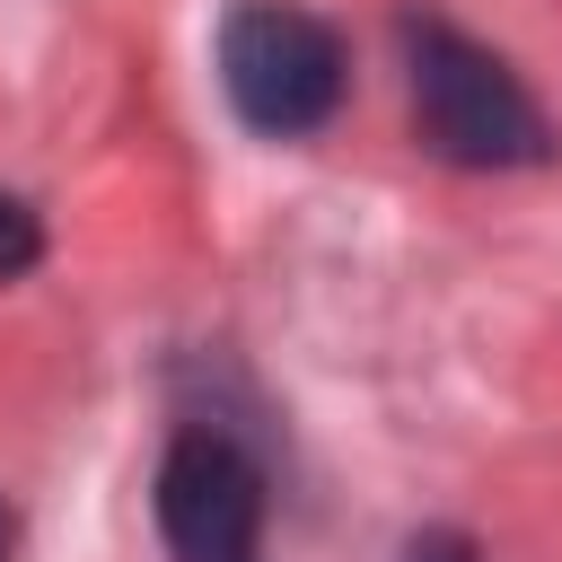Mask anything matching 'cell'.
<instances>
[{
    "instance_id": "6da1fadb",
    "label": "cell",
    "mask_w": 562,
    "mask_h": 562,
    "mask_svg": "<svg viewBox=\"0 0 562 562\" xmlns=\"http://www.w3.org/2000/svg\"><path fill=\"white\" fill-rule=\"evenodd\" d=\"M395 44H404V88H413V132H422L430 158L474 167V176H492V167H544L553 158L544 105L518 88V70L492 44H474L448 18H404Z\"/></svg>"
},
{
    "instance_id": "277c9868",
    "label": "cell",
    "mask_w": 562,
    "mask_h": 562,
    "mask_svg": "<svg viewBox=\"0 0 562 562\" xmlns=\"http://www.w3.org/2000/svg\"><path fill=\"white\" fill-rule=\"evenodd\" d=\"M44 263V220L18 202V193H0V281H18V272H35Z\"/></svg>"
},
{
    "instance_id": "8992f818",
    "label": "cell",
    "mask_w": 562,
    "mask_h": 562,
    "mask_svg": "<svg viewBox=\"0 0 562 562\" xmlns=\"http://www.w3.org/2000/svg\"><path fill=\"white\" fill-rule=\"evenodd\" d=\"M0 562H9V509H0Z\"/></svg>"
},
{
    "instance_id": "7a4b0ae2",
    "label": "cell",
    "mask_w": 562,
    "mask_h": 562,
    "mask_svg": "<svg viewBox=\"0 0 562 562\" xmlns=\"http://www.w3.org/2000/svg\"><path fill=\"white\" fill-rule=\"evenodd\" d=\"M351 79L342 35L299 0H237L220 18V97L263 140H307L334 123Z\"/></svg>"
},
{
    "instance_id": "3957f363",
    "label": "cell",
    "mask_w": 562,
    "mask_h": 562,
    "mask_svg": "<svg viewBox=\"0 0 562 562\" xmlns=\"http://www.w3.org/2000/svg\"><path fill=\"white\" fill-rule=\"evenodd\" d=\"M149 518L176 562H263V465L228 430L193 422L149 474Z\"/></svg>"
},
{
    "instance_id": "5b68a950",
    "label": "cell",
    "mask_w": 562,
    "mask_h": 562,
    "mask_svg": "<svg viewBox=\"0 0 562 562\" xmlns=\"http://www.w3.org/2000/svg\"><path fill=\"white\" fill-rule=\"evenodd\" d=\"M395 562H483V553H474V536H457V527H422V536H404Z\"/></svg>"
}]
</instances>
